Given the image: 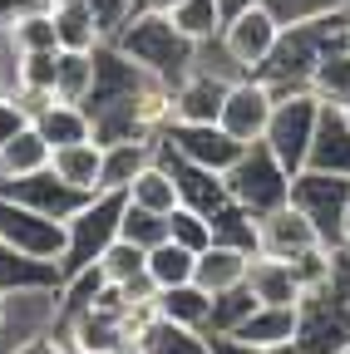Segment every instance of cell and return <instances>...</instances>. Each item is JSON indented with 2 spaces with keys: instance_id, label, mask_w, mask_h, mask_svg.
Listing matches in <instances>:
<instances>
[{
  "instance_id": "cell-1",
  "label": "cell",
  "mask_w": 350,
  "mask_h": 354,
  "mask_svg": "<svg viewBox=\"0 0 350 354\" xmlns=\"http://www.w3.org/2000/svg\"><path fill=\"white\" fill-rule=\"evenodd\" d=\"M114 50L123 59H134L139 69H148L153 79H163V84H178L198 64V44L168 20V10H143V6H134L128 25L114 39Z\"/></svg>"
},
{
  "instance_id": "cell-2",
  "label": "cell",
  "mask_w": 350,
  "mask_h": 354,
  "mask_svg": "<svg viewBox=\"0 0 350 354\" xmlns=\"http://www.w3.org/2000/svg\"><path fill=\"white\" fill-rule=\"evenodd\" d=\"M335 44H345V6H340V10H326V15H311V20H291V25L281 30L277 55L267 59V69H261V79H267L277 94L306 88L316 59H321L326 50H335Z\"/></svg>"
},
{
  "instance_id": "cell-3",
  "label": "cell",
  "mask_w": 350,
  "mask_h": 354,
  "mask_svg": "<svg viewBox=\"0 0 350 354\" xmlns=\"http://www.w3.org/2000/svg\"><path fill=\"white\" fill-rule=\"evenodd\" d=\"M222 183H227V197H232L242 212H252V216L291 202V172L277 162V153H272L267 143H247L242 158L222 172Z\"/></svg>"
},
{
  "instance_id": "cell-4",
  "label": "cell",
  "mask_w": 350,
  "mask_h": 354,
  "mask_svg": "<svg viewBox=\"0 0 350 354\" xmlns=\"http://www.w3.org/2000/svg\"><path fill=\"white\" fill-rule=\"evenodd\" d=\"M281 30H286V20L267 6V0H256V6L227 15L217 44H222V55L237 64V74H261L267 59L277 55V44H281Z\"/></svg>"
},
{
  "instance_id": "cell-5",
  "label": "cell",
  "mask_w": 350,
  "mask_h": 354,
  "mask_svg": "<svg viewBox=\"0 0 350 354\" xmlns=\"http://www.w3.org/2000/svg\"><path fill=\"white\" fill-rule=\"evenodd\" d=\"M119 221H123V192H94L69 216V246H64L60 271L64 276L89 271V266L104 256V246L119 236Z\"/></svg>"
},
{
  "instance_id": "cell-6",
  "label": "cell",
  "mask_w": 350,
  "mask_h": 354,
  "mask_svg": "<svg viewBox=\"0 0 350 354\" xmlns=\"http://www.w3.org/2000/svg\"><path fill=\"white\" fill-rule=\"evenodd\" d=\"M316 118H321V99L311 88H291V94H277V113L267 123V143L277 153V162L296 177L311 158V138H316Z\"/></svg>"
},
{
  "instance_id": "cell-7",
  "label": "cell",
  "mask_w": 350,
  "mask_h": 354,
  "mask_svg": "<svg viewBox=\"0 0 350 354\" xmlns=\"http://www.w3.org/2000/svg\"><path fill=\"white\" fill-rule=\"evenodd\" d=\"M345 197H350V177L301 167L291 177V207L306 212V221L321 232L326 246H345Z\"/></svg>"
},
{
  "instance_id": "cell-8",
  "label": "cell",
  "mask_w": 350,
  "mask_h": 354,
  "mask_svg": "<svg viewBox=\"0 0 350 354\" xmlns=\"http://www.w3.org/2000/svg\"><path fill=\"white\" fill-rule=\"evenodd\" d=\"M0 241L25 251V256H40V261H64V246H69V221L60 216H45L25 202H10L0 197Z\"/></svg>"
},
{
  "instance_id": "cell-9",
  "label": "cell",
  "mask_w": 350,
  "mask_h": 354,
  "mask_svg": "<svg viewBox=\"0 0 350 354\" xmlns=\"http://www.w3.org/2000/svg\"><path fill=\"white\" fill-rule=\"evenodd\" d=\"M158 148L173 153V158H183L193 167H207V172H227L247 143H237L232 133L222 123H168L158 133Z\"/></svg>"
},
{
  "instance_id": "cell-10",
  "label": "cell",
  "mask_w": 350,
  "mask_h": 354,
  "mask_svg": "<svg viewBox=\"0 0 350 354\" xmlns=\"http://www.w3.org/2000/svg\"><path fill=\"white\" fill-rule=\"evenodd\" d=\"M277 113V88L261 79V74H237L227 84V99H222V123L237 143H261L267 138V123Z\"/></svg>"
},
{
  "instance_id": "cell-11",
  "label": "cell",
  "mask_w": 350,
  "mask_h": 354,
  "mask_svg": "<svg viewBox=\"0 0 350 354\" xmlns=\"http://www.w3.org/2000/svg\"><path fill=\"white\" fill-rule=\"evenodd\" d=\"M316 246H326V241H321V232L311 227V221H306L301 207L281 202V207H272V212L256 216V256L301 261L306 251H316Z\"/></svg>"
},
{
  "instance_id": "cell-12",
  "label": "cell",
  "mask_w": 350,
  "mask_h": 354,
  "mask_svg": "<svg viewBox=\"0 0 350 354\" xmlns=\"http://www.w3.org/2000/svg\"><path fill=\"white\" fill-rule=\"evenodd\" d=\"M0 197L25 202V207L45 212V216H60V221H69L84 202H89L79 187H69L64 177H55L50 167H45V172H30V177H10V183H0Z\"/></svg>"
},
{
  "instance_id": "cell-13",
  "label": "cell",
  "mask_w": 350,
  "mask_h": 354,
  "mask_svg": "<svg viewBox=\"0 0 350 354\" xmlns=\"http://www.w3.org/2000/svg\"><path fill=\"white\" fill-rule=\"evenodd\" d=\"M227 84H232V79L193 64L178 84H173V123H217V118H222Z\"/></svg>"
},
{
  "instance_id": "cell-14",
  "label": "cell",
  "mask_w": 350,
  "mask_h": 354,
  "mask_svg": "<svg viewBox=\"0 0 350 354\" xmlns=\"http://www.w3.org/2000/svg\"><path fill=\"white\" fill-rule=\"evenodd\" d=\"M252 256L247 246H227V241H212L207 251H198V266H193V281L217 300L237 286H247V271H252Z\"/></svg>"
},
{
  "instance_id": "cell-15",
  "label": "cell",
  "mask_w": 350,
  "mask_h": 354,
  "mask_svg": "<svg viewBox=\"0 0 350 354\" xmlns=\"http://www.w3.org/2000/svg\"><path fill=\"white\" fill-rule=\"evenodd\" d=\"M296 330H301V305H252V315L232 325V335L247 339V344L261 349V354L291 344Z\"/></svg>"
},
{
  "instance_id": "cell-16",
  "label": "cell",
  "mask_w": 350,
  "mask_h": 354,
  "mask_svg": "<svg viewBox=\"0 0 350 354\" xmlns=\"http://www.w3.org/2000/svg\"><path fill=\"white\" fill-rule=\"evenodd\" d=\"M306 167L350 177V118H345V109L321 104V118H316V138H311V158H306Z\"/></svg>"
},
{
  "instance_id": "cell-17",
  "label": "cell",
  "mask_w": 350,
  "mask_h": 354,
  "mask_svg": "<svg viewBox=\"0 0 350 354\" xmlns=\"http://www.w3.org/2000/svg\"><path fill=\"white\" fill-rule=\"evenodd\" d=\"M247 290L256 305H301V276L291 261H272V256H252V271H247Z\"/></svg>"
},
{
  "instance_id": "cell-18",
  "label": "cell",
  "mask_w": 350,
  "mask_h": 354,
  "mask_svg": "<svg viewBox=\"0 0 350 354\" xmlns=\"http://www.w3.org/2000/svg\"><path fill=\"white\" fill-rule=\"evenodd\" d=\"M30 123L45 133V143H50V148L94 138V118H89V109H84V104H64V99H45V104L30 113Z\"/></svg>"
},
{
  "instance_id": "cell-19",
  "label": "cell",
  "mask_w": 350,
  "mask_h": 354,
  "mask_svg": "<svg viewBox=\"0 0 350 354\" xmlns=\"http://www.w3.org/2000/svg\"><path fill=\"white\" fill-rule=\"evenodd\" d=\"M50 172L64 177L69 187H79L84 197H94V192H99V177H104V143H99V138H84V143L55 148Z\"/></svg>"
},
{
  "instance_id": "cell-20",
  "label": "cell",
  "mask_w": 350,
  "mask_h": 354,
  "mask_svg": "<svg viewBox=\"0 0 350 354\" xmlns=\"http://www.w3.org/2000/svg\"><path fill=\"white\" fill-rule=\"evenodd\" d=\"M153 158H158V138H119V143H104V177H99V192H123Z\"/></svg>"
},
{
  "instance_id": "cell-21",
  "label": "cell",
  "mask_w": 350,
  "mask_h": 354,
  "mask_svg": "<svg viewBox=\"0 0 350 354\" xmlns=\"http://www.w3.org/2000/svg\"><path fill=\"white\" fill-rule=\"evenodd\" d=\"M40 286H64V271L55 261H40L25 256L15 246L0 241V295H15V290H40Z\"/></svg>"
},
{
  "instance_id": "cell-22",
  "label": "cell",
  "mask_w": 350,
  "mask_h": 354,
  "mask_svg": "<svg viewBox=\"0 0 350 354\" xmlns=\"http://www.w3.org/2000/svg\"><path fill=\"white\" fill-rule=\"evenodd\" d=\"M158 158L173 167V177H178V192H183V202L188 207H198V212H217V207H227L232 197H227V183H222V172H207V167H193V162H183V158H173V153H163L158 148Z\"/></svg>"
},
{
  "instance_id": "cell-23",
  "label": "cell",
  "mask_w": 350,
  "mask_h": 354,
  "mask_svg": "<svg viewBox=\"0 0 350 354\" xmlns=\"http://www.w3.org/2000/svg\"><path fill=\"white\" fill-rule=\"evenodd\" d=\"M123 202L128 207H143V212H158V216H168L173 207L183 202V192H178V177H173V167L163 162V158H153L134 183L123 187Z\"/></svg>"
},
{
  "instance_id": "cell-24",
  "label": "cell",
  "mask_w": 350,
  "mask_h": 354,
  "mask_svg": "<svg viewBox=\"0 0 350 354\" xmlns=\"http://www.w3.org/2000/svg\"><path fill=\"white\" fill-rule=\"evenodd\" d=\"M153 315H163V320H173V325H188V330H212V295L198 286V281H188V286H173V290H158L153 295Z\"/></svg>"
},
{
  "instance_id": "cell-25",
  "label": "cell",
  "mask_w": 350,
  "mask_h": 354,
  "mask_svg": "<svg viewBox=\"0 0 350 354\" xmlns=\"http://www.w3.org/2000/svg\"><path fill=\"white\" fill-rule=\"evenodd\" d=\"M94 79H99V50H60L55 55V99L89 104Z\"/></svg>"
},
{
  "instance_id": "cell-26",
  "label": "cell",
  "mask_w": 350,
  "mask_h": 354,
  "mask_svg": "<svg viewBox=\"0 0 350 354\" xmlns=\"http://www.w3.org/2000/svg\"><path fill=\"white\" fill-rule=\"evenodd\" d=\"M55 158V148L45 143V133L35 123H25L10 143H0V183H10V177H30V172H45Z\"/></svg>"
},
{
  "instance_id": "cell-27",
  "label": "cell",
  "mask_w": 350,
  "mask_h": 354,
  "mask_svg": "<svg viewBox=\"0 0 350 354\" xmlns=\"http://www.w3.org/2000/svg\"><path fill=\"white\" fill-rule=\"evenodd\" d=\"M134 354H212V344H207L202 330H188V325H173V320L153 315V320L139 330Z\"/></svg>"
},
{
  "instance_id": "cell-28",
  "label": "cell",
  "mask_w": 350,
  "mask_h": 354,
  "mask_svg": "<svg viewBox=\"0 0 350 354\" xmlns=\"http://www.w3.org/2000/svg\"><path fill=\"white\" fill-rule=\"evenodd\" d=\"M55 35H60V50H104V30L89 10V0H55Z\"/></svg>"
},
{
  "instance_id": "cell-29",
  "label": "cell",
  "mask_w": 350,
  "mask_h": 354,
  "mask_svg": "<svg viewBox=\"0 0 350 354\" xmlns=\"http://www.w3.org/2000/svg\"><path fill=\"white\" fill-rule=\"evenodd\" d=\"M306 88L331 104V109H350V44H335V50H326L311 69V79H306Z\"/></svg>"
},
{
  "instance_id": "cell-30",
  "label": "cell",
  "mask_w": 350,
  "mask_h": 354,
  "mask_svg": "<svg viewBox=\"0 0 350 354\" xmlns=\"http://www.w3.org/2000/svg\"><path fill=\"white\" fill-rule=\"evenodd\" d=\"M168 20L178 25L198 50L202 44H212L217 35H222V25H227V10H222V0H178V6L168 10Z\"/></svg>"
},
{
  "instance_id": "cell-31",
  "label": "cell",
  "mask_w": 350,
  "mask_h": 354,
  "mask_svg": "<svg viewBox=\"0 0 350 354\" xmlns=\"http://www.w3.org/2000/svg\"><path fill=\"white\" fill-rule=\"evenodd\" d=\"M193 266H198V251L178 246L173 236H163L158 246H148V281H153V290L188 286L193 281Z\"/></svg>"
},
{
  "instance_id": "cell-32",
  "label": "cell",
  "mask_w": 350,
  "mask_h": 354,
  "mask_svg": "<svg viewBox=\"0 0 350 354\" xmlns=\"http://www.w3.org/2000/svg\"><path fill=\"white\" fill-rule=\"evenodd\" d=\"M94 266H99V276L109 286H139V281H148V251L139 241H123V236H114Z\"/></svg>"
},
{
  "instance_id": "cell-33",
  "label": "cell",
  "mask_w": 350,
  "mask_h": 354,
  "mask_svg": "<svg viewBox=\"0 0 350 354\" xmlns=\"http://www.w3.org/2000/svg\"><path fill=\"white\" fill-rule=\"evenodd\" d=\"M6 39H10L15 55H45V50H60V35H55V15H50V10L15 15V25L6 30Z\"/></svg>"
},
{
  "instance_id": "cell-34",
  "label": "cell",
  "mask_w": 350,
  "mask_h": 354,
  "mask_svg": "<svg viewBox=\"0 0 350 354\" xmlns=\"http://www.w3.org/2000/svg\"><path fill=\"white\" fill-rule=\"evenodd\" d=\"M168 236L178 241V246H188V251H207L212 246V221H207V212L178 202V207L168 212Z\"/></svg>"
},
{
  "instance_id": "cell-35",
  "label": "cell",
  "mask_w": 350,
  "mask_h": 354,
  "mask_svg": "<svg viewBox=\"0 0 350 354\" xmlns=\"http://www.w3.org/2000/svg\"><path fill=\"white\" fill-rule=\"evenodd\" d=\"M119 236H123V241H139V246L148 251V246H158V241L168 236V216H158V212H143V207H128V202H123Z\"/></svg>"
},
{
  "instance_id": "cell-36",
  "label": "cell",
  "mask_w": 350,
  "mask_h": 354,
  "mask_svg": "<svg viewBox=\"0 0 350 354\" xmlns=\"http://www.w3.org/2000/svg\"><path fill=\"white\" fill-rule=\"evenodd\" d=\"M252 290L247 286H237V290H227V295H217L212 300V330H232L237 320H247L252 315Z\"/></svg>"
},
{
  "instance_id": "cell-37",
  "label": "cell",
  "mask_w": 350,
  "mask_h": 354,
  "mask_svg": "<svg viewBox=\"0 0 350 354\" xmlns=\"http://www.w3.org/2000/svg\"><path fill=\"white\" fill-rule=\"evenodd\" d=\"M267 6L291 25V20H311V15H326V10H340L350 0H267Z\"/></svg>"
},
{
  "instance_id": "cell-38",
  "label": "cell",
  "mask_w": 350,
  "mask_h": 354,
  "mask_svg": "<svg viewBox=\"0 0 350 354\" xmlns=\"http://www.w3.org/2000/svg\"><path fill=\"white\" fill-rule=\"evenodd\" d=\"M25 123H30V104L15 94V88H10V94H0V143H10Z\"/></svg>"
},
{
  "instance_id": "cell-39",
  "label": "cell",
  "mask_w": 350,
  "mask_h": 354,
  "mask_svg": "<svg viewBox=\"0 0 350 354\" xmlns=\"http://www.w3.org/2000/svg\"><path fill=\"white\" fill-rule=\"evenodd\" d=\"M6 354H74L69 344H64V335L60 330H45V335H30V339H15Z\"/></svg>"
},
{
  "instance_id": "cell-40",
  "label": "cell",
  "mask_w": 350,
  "mask_h": 354,
  "mask_svg": "<svg viewBox=\"0 0 350 354\" xmlns=\"http://www.w3.org/2000/svg\"><path fill=\"white\" fill-rule=\"evenodd\" d=\"M207 344H212V354H261L247 339H237L232 330H207Z\"/></svg>"
},
{
  "instance_id": "cell-41",
  "label": "cell",
  "mask_w": 350,
  "mask_h": 354,
  "mask_svg": "<svg viewBox=\"0 0 350 354\" xmlns=\"http://www.w3.org/2000/svg\"><path fill=\"white\" fill-rule=\"evenodd\" d=\"M139 6H143V10H173L178 0H139Z\"/></svg>"
},
{
  "instance_id": "cell-42",
  "label": "cell",
  "mask_w": 350,
  "mask_h": 354,
  "mask_svg": "<svg viewBox=\"0 0 350 354\" xmlns=\"http://www.w3.org/2000/svg\"><path fill=\"white\" fill-rule=\"evenodd\" d=\"M247 6H256V0H222V10L232 15V10H247Z\"/></svg>"
},
{
  "instance_id": "cell-43",
  "label": "cell",
  "mask_w": 350,
  "mask_h": 354,
  "mask_svg": "<svg viewBox=\"0 0 350 354\" xmlns=\"http://www.w3.org/2000/svg\"><path fill=\"white\" fill-rule=\"evenodd\" d=\"M267 354H306V349H301V344L291 339V344H281V349H267Z\"/></svg>"
},
{
  "instance_id": "cell-44",
  "label": "cell",
  "mask_w": 350,
  "mask_h": 354,
  "mask_svg": "<svg viewBox=\"0 0 350 354\" xmlns=\"http://www.w3.org/2000/svg\"><path fill=\"white\" fill-rule=\"evenodd\" d=\"M345 246H350V197H345Z\"/></svg>"
},
{
  "instance_id": "cell-45",
  "label": "cell",
  "mask_w": 350,
  "mask_h": 354,
  "mask_svg": "<svg viewBox=\"0 0 350 354\" xmlns=\"http://www.w3.org/2000/svg\"><path fill=\"white\" fill-rule=\"evenodd\" d=\"M345 44H350V6H345Z\"/></svg>"
},
{
  "instance_id": "cell-46",
  "label": "cell",
  "mask_w": 350,
  "mask_h": 354,
  "mask_svg": "<svg viewBox=\"0 0 350 354\" xmlns=\"http://www.w3.org/2000/svg\"><path fill=\"white\" fill-rule=\"evenodd\" d=\"M335 354H350V339H345V344H340V349H335Z\"/></svg>"
},
{
  "instance_id": "cell-47",
  "label": "cell",
  "mask_w": 350,
  "mask_h": 354,
  "mask_svg": "<svg viewBox=\"0 0 350 354\" xmlns=\"http://www.w3.org/2000/svg\"><path fill=\"white\" fill-rule=\"evenodd\" d=\"M0 310H6V295H0ZM0 349H6V344H0Z\"/></svg>"
},
{
  "instance_id": "cell-48",
  "label": "cell",
  "mask_w": 350,
  "mask_h": 354,
  "mask_svg": "<svg viewBox=\"0 0 350 354\" xmlns=\"http://www.w3.org/2000/svg\"><path fill=\"white\" fill-rule=\"evenodd\" d=\"M345 118H350V109H345Z\"/></svg>"
},
{
  "instance_id": "cell-49",
  "label": "cell",
  "mask_w": 350,
  "mask_h": 354,
  "mask_svg": "<svg viewBox=\"0 0 350 354\" xmlns=\"http://www.w3.org/2000/svg\"><path fill=\"white\" fill-rule=\"evenodd\" d=\"M134 6H139V0H134Z\"/></svg>"
}]
</instances>
